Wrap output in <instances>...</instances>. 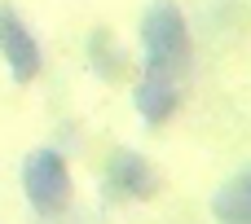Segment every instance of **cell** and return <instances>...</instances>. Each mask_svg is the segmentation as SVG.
Masks as SVG:
<instances>
[{"label": "cell", "mask_w": 251, "mask_h": 224, "mask_svg": "<svg viewBox=\"0 0 251 224\" xmlns=\"http://www.w3.org/2000/svg\"><path fill=\"white\" fill-rule=\"evenodd\" d=\"M137 44H141V75H163V79H181L194 66V40H190V22L185 9L176 0H150L141 22H137Z\"/></svg>", "instance_id": "cell-1"}, {"label": "cell", "mask_w": 251, "mask_h": 224, "mask_svg": "<svg viewBox=\"0 0 251 224\" xmlns=\"http://www.w3.org/2000/svg\"><path fill=\"white\" fill-rule=\"evenodd\" d=\"M22 194L31 202L35 216L44 220H57L71 198H75V176H71V163L57 145H35L26 158H22Z\"/></svg>", "instance_id": "cell-2"}, {"label": "cell", "mask_w": 251, "mask_h": 224, "mask_svg": "<svg viewBox=\"0 0 251 224\" xmlns=\"http://www.w3.org/2000/svg\"><path fill=\"white\" fill-rule=\"evenodd\" d=\"M101 185L115 202H154L163 194V172L141 154V150H110L106 167H101Z\"/></svg>", "instance_id": "cell-3"}, {"label": "cell", "mask_w": 251, "mask_h": 224, "mask_svg": "<svg viewBox=\"0 0 251 224\" xmlns=\"http://www.w3.org/2000/svg\"><path fill=\"white\" fill-rule=\"evenodd\" d=\"M0 62H4V70L18 84L40 79V70H44L40 40H35V31L26 26V18L13 4H0Z\"/></svg>", "instance_id": "cell-4"}, {"label": "cell", "mask_w": 251, "mask_h": 224, "mask_svg": "<svg viewBox=\"0 0 251 224\" xmlns=\"http://www.w3.org/2000/svg\"><path fill=\"white\" fill-rule=\"evenodd\" d=\"M132 106H137V114H141L146 128H163L185 106V84L181 79H163V75H137Z\"/></svg>", "instance_id": "cell-5"}, {"label": "cell", "mask_w": 251, "mask_h": 224, "mask_svg": "<svg viewBox=\"0 0 251 224\" xmlns=\"http://www.w3.org/2000/svg\"><path fill=\"white\" fill-rule=\"evenodd\" d=\"M84 62H88V70H93L101 84H124V79H132V57H128L124 40H119L110 26H93V31L84 35Z\"/></svg>", "instance_id": "cell-6"}, {"label": "cell", "mask_w": 251, "mask_h": 224, "mask_svg": "<svg viewBox=\"0 0 251 224\" xmlns=\"http://www.w3.org/2000/svg\"><path fill=\"white\" fill-rule=\"evenodd\" d=\"M212 216L216 224H251V163L212 194Z\"/></svg>", "instance_id": "cell-7"}]
</instances>
